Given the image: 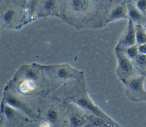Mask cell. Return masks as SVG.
Instances as JSON below:
<instances>
[{
  "label": "cell",
  "instance_id": "6da1fadb",
  "mask_svg": "<svg viewBox=\"0 0 146 127\" xmlns=\"http://www.w3.org/2000/svg\"><path fill=\"white\" fill-rule=\"evenodd\" d=\"M145 75L138 74L123 82L125 86V94L133 101H146V91L144 87Z\"/></svg>",
  "mask_w": 146,
  "mask_h": 127
},
{
  "label": "cell",
  "instance_id": "7a4b0ae2",
  "mask_svg": "<svg viewBox=\"0 0 146 127\" xmlns=\"http://www.w3.org/2000/svg\"><path fill=\"white\" fill-rule=\"evenodd\" d=\"M116 55L117 59L116 73L123 82L138 75L136 74L138 71L135 69L132 61L126 56L123 50L116 48Z\"/></svg>",
  "mask_w": 146,
  "mask_h": 127
},
{
  "label": "cell",
  "instance_id": "3957f363",
  "mask_svg": "<svg viewBox=\"0 0 146 127\" xmlns=\"http://www.w3.org/2000/svg\"><path fill=\"white\" fill-rule=\"evenodd\" d=\"M66 105L64 117L66 127H86L88 121L84 111L74 103H68Z\"/></svg>",
  "mask_w": 146,
  "mask_h": 127
},
{
  "label": "cell",
  "instance_id": "277c9868",
  "mask_svg": "<svg viewBox=\"0 0 146 127\" xmlns=\"http://www.w3.org/2000/svg\"><path fill=\"white\" fill-rule=\"evenodd\" d=\"M71 101L80 107L83 111L86 112L87 113L92 114L107 120L112 121L93 103L87 94H83L75 96L71 99Z\"/></svg>",
  "mask_w": 146,
  "mask_h": 127
},
{
  "label": "cell",
  "instance_id": "5b68a950",
  "mask_svg": "<svg viewBox=\"0 0 146 127\" xmlns=\"http://www.w3.org/2000/svg\"><path fill=\"white\" fill-rule=\"evenodd\" d=\"M60 105L56 102L47 103L42 109V113L46 120L53 125L60 122L62 118L64 117V112L63 113Z\"/></svg>",
  "mask_w": 146,
  "mask_h": 127
},
{
  "label": "cell",
  "instance_id": "8992f818",
  "mask_svg": "<svg viewBox=\"0 0 146 127\" xmlns=\"http://www.w3.org/2000/svg\"><path fill=\"white\" fill-rule=\"evenodd\" d=\"M135 44H136L135 24L129 19L127 28L121 36L116 48L124 49Z\"/></svg>",
  "mask_w": 146,
  "mask_h": 127
},
{
  "label": "cell",
  "instance_id": "52a82bcc",
  "mask_svg": "<svg viewBox=\"0 0 146 127\" xmlns=\"http://www.w3.org/2000/svg\"><path fill=\"white\" fill-rule=\"evenodd\" d=\"M38 88V83L36 81V75L33 71L29 70L18 85L19 92L25 95H31Z\"/></svg>",
  "mask_w": 146,
  "mask_h": 127
},
{
  "label": "cell",
  "instance_id": "ba28073f",
  "mask_svg": "<svg viewBox=\"0 0 146 127\" xmlns=\"http://www.w3.org/2000/svg\"><path fill=\"white\" fill-rule=\"evenodd\" d=\"M85 115L88 121L86 127H115L117 126L113 121H109L92 114L86 113Z\"/></svg>",
  "mask_w": 146,
  "mask_h": 127
},
{
  "label": "cell",
  "instance_id": "9c48e42d",
  "mask_svg": "<svg viewBox=\"0 0 146 127\" xmlns=\"http://www.w3.org/2000/svg\"><path fill=\"white\" fill-rule=\"evenodd\" d=\"M4 99L5 103L9 105H10L11 106L23 111L29 116L31 117H34L35 116L34 112L27 105H26L23 102L20 101L18 98L13 95L12 94H5Z\"/></svg>",
  "mask_w": 146,
  "mask_h": 127
},
{
  "label": "cell",
  "instance_id": "30bf717a",
  "mask_svg": "<svg viewBox=\"0 0 146 127\" xmlns=\"http://www.w3.org/2000/svg\"><path fill=\"white\" fill-rule=\"evenodd\" d=\"M121 19H129L127 7L123 5L117 6L112 10L108 21L112 22Z\"/></svg>",
  "mask_w": 146,
  "mask_h": 127
},
{
  "label": "cell",
  "instance_id": "8fae6325",
  "mask_svg": "<svg viewBox=\"0 0 146 127\" xmlns=\"http://www.w3.org/2000/svg\"><path fill=\"white\" fill-rule=\"evenodd\" d=\"M129 19L131 20L134 23L139 24L143 18L144 14L137 9L135 4L128 3L127 6Z\"/></svg>",
  "mask_w": 146,
  "mask_h": 127
},
{
  "label": "cell",
  "instance_id": "7c38bea8",
  "mask_svg": "<svg viewBox=\"0 0 146 127\" xmlns=\"http://www.w3.org/2000/svg\"><path fill=\"white\" fill-rule=\"evenodd\" d=\"M136 70L140 74H146V54L140 53L132 60Z\"/></svg>",
  "mask_w": 146,
  "mask_h": 127
},
{
  "label": "cell",
  "instance_id": "4fadbf2b",
  "mask_svg": "<svg viewBox=\"0 0 146 127\" xmlns=\"http://www.w3.org/2000/svg\"><path fill=\"white\" fill-rule=\"evenodd\" d=\"M74 75L72 70L66 66H59L55 71V78L56 80L65 81L71 79Z\"/></svg>",
  "mask_w": 146,
  "mask_h": 127
},
{
  "label": "cell",
  "instance_id": "5bb4252c",
  "mask_svg": "<svg viewBox=\"0 0 146 127\" xmlns=\"http://www.w3.org/2000/svg\"><path fill=\"white\" fill-rule=\"evenodd\" d=\"M136 44L139 45L146 44V29L140 24H135Z\"/></svg>",
  "mask_w": 146,
  "mask_h": 127
},
{
  "label": "cell",
  "instance_id": "9a60e30c",
  "mask_svg": "<svg viewBox=\"0 0 146 127\" xmlns=\"http://www.w3.org/2000/svg\"><path fill=\"white\" fill-rule=\"evenodd\" d=\"M121 50H123L126 56L131 60H133L139 54L138 45L137 44L133 45Z\"/></svg>",
  "mask_w": 146,
  "mask_h": 127
},
{
  "label": "cell",
  "instance_id": "2e32d148",
  "mask_svg": "<svg viewBox=\"0 0 146 127\" xmlns=\"http://www.w3.org/2000/svg\"><path fill=\"white\" fill-rule=\"evenodd\" d=\"M88 4L87 0H72V7L76 11H81L86 8Z\"/></svg>",
  "mask_w": 146,
  "mask_h": 127
},
{
  "label": "cell",
  "instance_id": "e0dca14e",
  "mask_svg": "<svg viewBox=\"0 0 146 127\" xmlns=\"http://www.w3.org/2000/svg\"><path fill=\"white\" fill-rule=\"evenodd\" d=\"M14 11L12 10H9L7 11H6L3 16V22L6 23H10L14 18Z\"/></svg>",
  "mask_w": 146,
  "mask_h": 127
},
{
  "label": "cell",
  "instance_id": "ac0fdd59",
  "mask_svg": "<svg viewBox=\"0 0 146 127\" xmlns=\"http://www.w3.org/2000/svg\"><path fill=\"white\" fill-rule=\"evenodd\" d=\"M135 5L143 14H146V0H137Z\"/></svg>",
  "mask_w": 146,
  "mask_h": 127
},
{
  "label": "cell",
  "instance_id": "d6986e66",
  "mask_svg": "<svg viewBox=\"0 0 146 127\" xmlns=\"http://www.w3.org/2000/svg\"><path fill=\"white\" fill-rule=\"evenodd\" d=\"M55 7V2L54 0H47L43 6L44 10L47 12H51Z\"/></svg>",
  "mask_w": 146,
  "mask_h": 127
},
{
  "label": "cell",
  "instance_id": "ffe728a7",
  "mask_svg": "<svg viewBox=\"0 0 146 127\" xmlns=\"http://www.w3.org/2000/svg\"><path fill=\"white\" fill-rule=\"evenodd\" d=\"M53 125H54L52 124L51 122L46 120H44L39 124L38 127H53Z\"/></svg>",
  "mask_w": 146,
  "mask_h": 127
},
{
  "label": "cell",
  "instance_id": "44dd1931",
  "mask_svg": "<svg viewBox=\"0 0 146 127\" xmlns=\"http://www.w3.org/2000/svg\"><path fill=\"white\" fill-rule=\"evenodd\" d=\"M139 53L146 54V44L138 45Z\"/></svg>",
  "mask_w": 146,
  "mask_h": 127
},
{
  "label": "cell",
  "instance_id": "7402d4cb",
  "mask_svg": "<svg viewBox=\"0 0 146 127\" xmlns=\"http://www.w3.org/2000/svg\"><path fill=\"white\" fill-rule=\"evenodd\" d=\"M144 89L146 91V76H145V79H144Z\"/></svg>",
  "mask_w": 146,
  "mask_h": 127
},
{
  "label": "cell",
  "instance_id": "603a6c76",
  "mask_svg": "<svg viewBox=\"0 0 146 127\" xmlns=\"http://www.w3.org/2000/svg\"><path fill=\"white\" fill-rule=\"evenodd\" d=\"M145 29H146V26H145Z\"/></svg>",
  "mask_w": 146,
  "mask_h": 127
},
{
  "label": "cell",
  "instance_id": "cb8c5ba5",
  "mask_svg": "<svg viewBox=\"0 0 146 127\" xmlns=\"http://www.w3.org/2000/svg\"><path fill=\"white\" fill-rule=\"evenodd\" d=\"M145 76H146V74H145Z\"/></svg>",
  "mask_w": 146,
  "mask_h": 127
}]
</instances>
